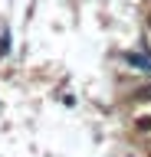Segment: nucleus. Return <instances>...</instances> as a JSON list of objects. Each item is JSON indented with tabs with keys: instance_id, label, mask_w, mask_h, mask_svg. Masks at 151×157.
<instances>
[{
	"instance_id": "nucleus-1",
	"label": "nucleus",
	"mask_w": 151,
	"mask_h": 157,
	"mask_svg": "<svg viewBox=\"0 0 151 157\" xmlns=\"http://www.w3.org/2000/svg\"><path fill=\"white\" fill-rule=\"evenodd\" d=\"M131 62H135V66H141V69H151V56H135V52H131Z\"/></svg>"
}]
</instances>
